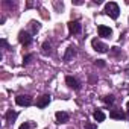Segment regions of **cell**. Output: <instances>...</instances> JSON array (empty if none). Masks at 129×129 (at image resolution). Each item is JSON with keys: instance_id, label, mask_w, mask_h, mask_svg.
<instances>
[{"instance_id": "obj_15", "label": "cell", "mask_w": 129, "mask_h": 129, "mask_svg": "<svg viewBox=\"0 0 129 129\" xmlns=\"http://www.w3.org/2000/svg\"><path fill=\"white\" fill-rule=\"evenodd\" d=\"M102 100H103L105 105H112V103H114V96H111V94H109V96H105Z\"/></svg>"}, {"instance_id": "obj_2", "label": "cell", "mask_w": 129, "mask_h": 129, "mask_svg": "<svg viewBox=\"0 0 129 129\" xmlns=\"http://www.w3.org/2000/svg\"><path fill=\"white\" fill-rule=\"evenodd\" d=\"M15 103L18 106H30L32 105V97L27 94H20L15 97Z\"/></svg>"}, {"instance_id": "obj_9", "label": "cell", "mask_w": 129, "mask_h": 129, "mask_svg": "<svg viewBox=\"0 0 129 129\" xmlns=\"http://www.w3.org/2000/svg\"><path fill=\"white\" fill-rule=\"evenodd\" d=\"M55 117H56V121H58V123H67L69 118H70V115H69L67 112H64V111H58V112L55 114Z\"/></svg>"}, {"instance_id": "obj_11", "label": "cell", "mask_w": 129, "mask_h": 129, "mask_svg": "<svg viewBox=\"0 0 129 129\" xmlns=\"http://www.w3.org/2000/svg\"><path fill=\"white\" fill-rule=\"evenodd\" d=\"M75 55H76V49L73 46H69L67 50H66V53H64V61H70Z\"/></svg>"}, {"instance_id": "obj_19", "label": "cell", "mask_w": 129, "mask_h": 129, "mask_svg": "<svg viewBox=\"0 0 129 129\" xmlns=\"http://www.w3.org/2000/svg\"><path fill=\"white\" fill-rule=\"evenodd\" d=\"M96 66H99V67H105V62H103L102 59H99V61H96Z\"/></svg>"}, {"instance_id": "obj_17", "label": "cell", "mask_w": 129, "mask_h": 129, "mask_svg": "<svg viewBox=\"0 0 129 129\" xmlns=\"http://www.w3.org/2000/svg\"><path fill=\"white\" fill-rule=\"evenodd\" d=\"M30 26H32V30H34V32L40 30V27H41V24H40L38 21H32V23H30Z\"/></svg>"}, {"instance_id": "obj_20", "label": "cell", "mask_w": 129, "mask_h": 129, "mask_svg": "<svg viewBox=\"0 0 129 129\" xmlns=\"http://www.w3.org/2000/svg\"><path fill=\"white\" fill-rule=\"evenodd\" d=\"M85 127H87V129H96V124H91V123H85Z\"/></svg>"}, {"instance_id": "obj_7", "label": "cell", "mask_w": 129, "mask_h": 129, "mask_svg": "<svg viewBox=\"0 0 129 129\" xmlns=\"http://www.w3.org/2000/svg\"><path fill=\"white\" fill-rule=\"evenodd\" d=\"M69 30H70V34H81L82 26H81V23L78 20H75V21H70L69 23Z\"/></svg>"}, {"instance_id": "obj_4", "label": "cell", "mask_w": 129, "mask_h": 129, "mask_svg": "<svg viewBox=\"0 0 129 129\" xmlns=\"http://www.w3.org/2000/svg\"><path fill=\"white\" fill-rule=\"evenodd\" d=\"M18 41H20L23 46H30V44H32V35H30L29 32L21 30V32L18 34Z\"/></svg>"}, {"instance_id": "obj_14", "label": "cell", "mask_w": 129, "mask_h": 129, "mask_svg": "<svg viewBox=\"0 0 129 129\" xmlns=\"http://www.w3.org/2000/svg\"><path fill=\"white\" fill-rule=\"evenodd\" d=\"M50 49H52L50 43H49V41H46V43L43 44V53H46V55H50V52H52Z\"/></svg>"}, {"instance_id": "obj_23", "label": "cell", "mask_w": 129, "mask_h": 129, "mask_svg": "<svg viewBox=\"0 0 129 129\" xmlns=\"http://www.w3.org/2000/svg\"><path fill=\"white\" fill-rule=\"evenodd\" d=\"M127 114H129V111H127Z\"/></svg>"}, {"instance_id": "obj_22", "label": "cell", "mask_w": 129, "mask_h": 129, "mask_svg": "<svg viewBox=\"0 0 129 129\" xmlns=\"http://www.w3.org/2000/svg\"><path fill=\"white\" fill-rule=\"evenodd\" d=\"M126 106H127V108H129V102H127V103H126Z\"/></svg>"}, {"instance_id": "obj_10", "label": "cell", "mask_w": 129, "mask_h": 129, "mask_svg": "<svg viewBox=\"0 0 129 129\" xmlns=\"http://www.w3.org/2000/svg\"><path fill=\"white\" fill-rule=\"evenodd\" d=\"M109 117L111 118H115V120H124L126 118V114L121 111V109H112L109 112Z\"/></svg>"}, {"instance_id": "obj_5", "label": "cell", "mask_w": 129, "mask_h": 129, "mask_svg": "<svg viewBox=\"0 0 129 129\" xmlns=\"http://www.w3.org/2000/svg\"><path fill=\"white\" fill-rule=\"evenodd\" d=\"M66 84H67L72 90H76V91L81 90V82H79L76 78H73V76H67V78H66Z\"/></svg>"}, {"instance_id": "obj_12", "label": "cell", "mask_w": 129, "mask_h": 129, "mask_svg": "<svg viewBox=\"0 0 129 129\" xmlns=\"http://www.w3.org/2000/svg\"><path fill=\"white\" fill-rule=\"evenodd\" d=\"M17 117H18V112H15V111H12V109H9V111L5 114V118H6L8 123H14Z\"/></svg>"}, {"instance_id": "obj_16", "label": "cell", "mask_w": 129, "mask_h": 129, "mask_svg": "<svg viewBox=\"0 0 129 129\" xmlns=\"http://www.w3.org/2000/svg\"><path fill=\"white\" fill-rule=\"evenodd\" d=\"M32 59H34V53H29V55H26V56L23 58V66H27V64H29Z\"/></svg>"}, {"instance_id": "obj_6", "label": "cell", "mask_w": 129, "mask_h": 129, "mask_svg": "<svg viewBox=\"0 0 129 129\" xmlns=\"http://www.w3.org/2000/svg\"><path fill=\"white\" fill-rule=\"evenodd\" d=\"M97 32H99V37H103V38H109V37L112 35V30H111V27H108V26H103V24H100V26L97 27Z\"/></svg>"}, {"instance_id": "obj_13", "label": "cell", "mask_w": 129, "mask_h": 129, "mask_svg": "<svg viewBox=\"0 0 129 129\" xmlns=\"http://www.w3.org/2000/svg\"><path fill=\"white\" fill-rule=\"evenodd\" d=\"M93 117H94V120H96L97 123H99V121H103V120H105V114H103V111H100V109L94 111Z\"/></svg>"}, {"instance_id": "obj_3", "label": "cell", "mask_w": 129, "mask_h": 129, "mask_svg": "<svg viewBox=\"0 0 129 129\" xmlns=\"http://www.w3.org/2000/svg\"><path fill=\"white\" fill-rule=\"evenodd\" d=\"M91 46H93V49H94L96 52H99V53H105V52H108V49H109L106 44H103V43L99 41L97 38L91 40Z\"/></svg>"}, {"instance_id": "obj_21", "label": "cell", "mask_w": 129, "mask_h": 129, "mask_svg": "<svg viewBox=\"0 0 129 129\" xmlns=\"http://www.w3.org/2000/svg\"><path fill=\"white\" fill-rule=\"evenodd\" d=\"M126 73H127V76H129V69H127V70H126Z\"/></svg>"}, {"instance_id": "obj_8", "label": "cell", "mask_w": 129, "mask_h": 129, "mask_svg": "<svg viewBox=\"0 0 129 129\" xmlns=\"http://www.w3.org/2000/svg\"><path fill=\"white\" fill-rule=\"evenodd\" d=\"M49 103H50V96H49V94H43V96L37 100V106H38V108H46Z\"/></svg>"}, {"instance_id": "obj_18", "label": "cell", "mask_w": 129, "mask_h": 129, "mask_svg": "<svg viewBox=\"0 0 129 129\" xmlns=\"http://www.w3.org/2000/svg\"><path fill=\"white\" fill-rule=\"evenodd\" d=\"M18 129H32V124H30V123H27V121H24Z\"/></svg>"}, {"instance_id": "obj_1", "label": "cell", "mask_w": 129, "mask_h": 129, "mask_svg": "<svg viewBox=\"0 0 129 129\" xmlns=\"http://www.w3.org/2000/svg\"><path fill=\"white\" fill-rule=\"evenodd\" d=\"M105 14L109 15L111 18L117 20L118 15H120V8H118V5H117L115 2H108V3L105 5Z\"/></svg>"}]
</instances>
